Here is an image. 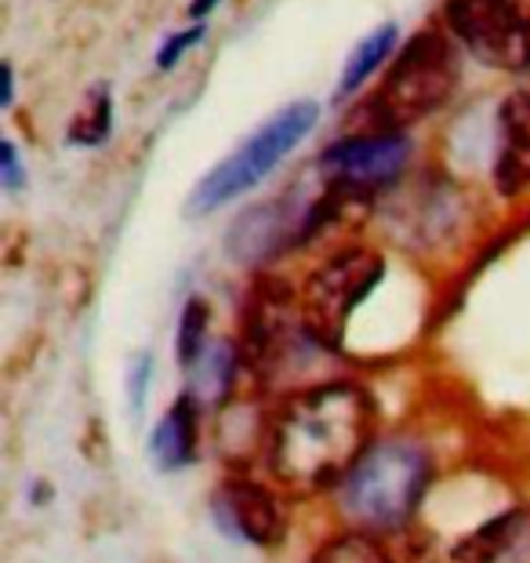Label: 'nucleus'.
<instances>
[{
  "label": "nucleus",
  "mask_w": 530,
  "mask_h": 563,
  "mask_svg": "<svg viewBox=\"0 0 530 563\" xmlns=\"http://www.w3.org/2000/svg\"><path fill=\"white\" fill-rule=\"evenodd\" d=\"M375 407L353 382H320L280 407L265 433L269 473L295 495L342 484L371 448Z\"/></svg>",
  "instance_id": "obj_1"
},
{
  "label": "nucleus",
  "mask_w": 530,
  "mask_h": 563,
  "mask_svg": "<svg viewBox=\"0 0 530 563\" xmlns=\"http://www.w3.org/2000/svg\"><path fill=\"white\" fill-rule=\"evenodd\" d=\"M429 481L432 459L418 440H375L339 484V501L364 531H400L426 498Z\"/></svg>",
  "instance_id": "obj_2"
},
{
  "label": "nucleus",
  "mask_w": 530,
  "mask_h": 563,
  "mask_svg": "<svg viewBox=\"0 0 530 563\" xmlns=\"http://www.w3.org/2000/svg\"><path fill=\"white\" fill-rule=\"evenodd\" d=\"M457 52L454 41L437 26H426L407 37L385 69L378 91L364 102L371 131H407L440 106L457 88Z\"/></svg>",
  "instance_id": "obj_3"
},
{
  "label": "nucleus",
  "mask_w": 530,
  "mask_h": 563,
  "mask_svg": "<svg viewBox=\"0 0 530 563\" xmlns=\"http://www.w3.org/2000/svg\"><path fill=\"white\" fill-rule=\"evenodd\" d=\"M317 121H320V102H312V99H295L280 106V110L273 117H265L225 161L214 164L211 172L192 186L186 211L211 214L225 208L229 200L251 194V189L262 186L265 178L280 167L287 153H295L302 146L312 135V128H317Z\"/></svg>",
  "instance_id": "obj_4"
},
{
  "label": "nucleus",
  "mask_w": 530,
  "mask_h": 563,
  "mask_svg": "<svg viewBox=\"0 0 530 563\" xmlns=\"http://www.w3.org/2000/svg\"><path fill=\"white\" fill-rule=\"evenodd\" d=\"M385 277V262L364 247H349L331 262H323L317 277L309 280L302 320L309 334L328 350H339L345 323L356 313V306L375 291Z\"/></svg>",
  "instance_id": "obj_5"
},
{
  "label": "nucleus",
  "mask_w": 530,
  "mask_h": 563,
  "mask_svg": "<svg viewBox=\"0 0 530 563\" xmlns=\"http://www.w3.org/2000/svg\"><path fill=\"white\" fill-rule=\"evenodd\" d=\"M443 22L476 63L505 74L530 69V22L505 0H443Z\"/></svg>",
  "instance_id": "obj_6"
},
{
  "label": "nucleus",
  "mask_w": 530,
  "mask_h": 563,
  "mask_svg": "<svg viewBox=\"0 0 530 563\" xmlns=\"http://www.w3.org/2000/svg\"><path fill=\"white\" fill-rule=\"evenodd\" d=\"M415 153V139L407 131H353V135L334 139L320 153L323 183L345 194L367 197L375 189L393 186L407 172Z\"/></svg>",
  "instance_id": "obj_7"
},
{
  "label": "nucleus",
  "mask_w": 530,
  "mask_h": 563,
  "mask_svg": "<svg viewBox=\"0 0 530 563\" xmlns=\"http://www.w3.org/2000/svg\"><path fill=\"white\" fill-rule=\"evenodd\" d=\"M309 214L312 200H302L298 194L255 203V208L240 211L236 222L225 230V255L240 266H262V262L284 255L287 247L309 241Z\"/></svg>",
  "instance_id": "obj_8"
},
{
  "label": "nucleus",
  "mask_w": 530,
  "mask_h": 563,
  "mask_svg": "<svg viewBox=\"0 0 530 563\" xmlns=\"http://www.w3.org/2000/svg\"><path fill=\"white\" fill-rule=\"evenodd\" d=\"M490 183L505 200L530 189V91H509L498 102Z\"/></svg>",
  "instance_id": "obj_9"
},
{
  "label": "nucleus",
  "mask_w": 530,
  "mask_h": 563,
  "mask_svg": "<svg viewBox=\"0 0 530 563\" xmlns=\"http://www.w3.org/2000/svg\"><path fill=\"white\" fill-rule=\"evenodd\" d=\"M219 517L233 534L251 545H280L287 534V517L269 490L255 481H229L219 490Z\"/></svg>",
  "instance_id": "obj_10"
},
{
  "label": "nucleus",
  "mask_w": 530,
  "mask_h": 563,
  "mask_svg": "<svg viewBox=\"0 0 530 563\" xmlns=\"http://www.w3.org/2000/svg\"><path fill=\"white\" fill-rule=\"evenodd\" d=\"M197 422H200V404L189 393H183L172 411L156 422L150 437V454L161 470H183V465L197 459V433H200Z\"/></svg>",
  "instance_id": "obj_11"
},
{
  "label": "nucleus",
  "mask_w": 530,
  "mask_h": 563,
  "mask_svg": "<svg viewBox=\"0 0 530 563\" xmlns=\"http://www.w3.org/2000/svg\"><path fill=\"white\" fill-rule=\"evenodd\" d=\"M396 47H400V26H396V22H382V26L371 30L367 37H360L345 58L339 84H334V102L353 99V95L396 55Z\"/></svg>",
  "instance_id": "obj_12"
},
{
  "label": "nucleus",
  "mask_w": 530,
  "mask_h": 563,
  "mask_svg": "<svg viewBox=\"0 0 530 563\" xmlns=\"http://www.w3.org/2000/svg\"><path fill=\"white\" fill-rule=\"evenodd\" d=\"M189 375H192V386H189L192 400L200 407H222L236 382V345H229V342L208 345V350L197 356V364L189 367Z\"/></svg>",
  "instance_id": "obj_13"
},
{
  "label": "nucleus",
  "mask_w": 530,
  "mask_h": 563,
  "mask_svg": "<svg viewBox=\"0 0 530 563\" xmlns=\"http://www.w3.org/2000/svg\"><path fill=\"white\" fill-rule=\"evenodd\" d=\"M113 135V88L110 80H99L95 88L84 95L80 113L69 121L66 142L77 150H99Z\"/></svg>",
  "instance_id": "obj_14"
},
{
  "label": "nucleus",
  "mask_w": 530,
  "mask_h": 563,
  "mask_svg": "<svg viewBox=\"0 0 530 563\" xmlns=\"http://www.w3.org/2000/svg\"><path fill=\"white\" fill-rule=\"evenodd\" d=\"M309 563H393L389 549L378 542L375 531H364V527H353V531H342L328 538Z\"/></svg>",
  "instance_id": "obj_15"
},
{
  "label": "nucleus",
  "mask_w": 530,
  "mask_h": 563,
  "mask_svg": "<svg viewBox=\"0 0 530 563\" xmlns=\"http://www.w3.org/2000/svg\"><path fill=\"white\" fill-rule=\"evenodd\" d=\"M208 320L211 309L203 298H189L183 306V317H178V331H175V350H178V364L186 371L197 364V356L208 350Z\"/></svg>",
  "instance_id": "obj_16"
},
{
  "label": "nucleus",
  "mask_w": 530,
  "mask_h": 563,
  "mask_svg": "<svg viewBox=\"0 0 530 563\" xmlns=\"http://www.w3.org/2000/svg\"><path fill=\"white\" fill-rule=\"evenodd\" d=\"M203 37H208V22H192L189 30L172 33V37L161 44V52H156V69H161V74H172V69L183 63V55L189 47H197Z\"/></svg>",
  "instance_id": "obj_17"
},
{
  "label": "nucleus",
  "mask_w": 530,
  "mask_h": 563,
  "mask_svg": "<svg viewBox=\"0 0 530 563\" xmlns=\"http://www.w3.org/2000/svg\"><path fill=\"white\" fill-rule=\"evenodd\" d=\"M150 375H153V356L139 353L135 361H131V371H128V397H131V411H135V415L142 411V404H146Z\"/></svg>",
  "instance_id": "obj_18"
},
{
  "label": "nucleus",
  "mask_w": 530,
  "mask_h": 563,
  "mask_svg": "<svg viewBox=\"0 0 530 563\" xmlns=\"http://www.w3.org/2000/svg\"><path fill=\"white\" fill-rule=\"evenodd\" d=\"M0 183H4L8 194H19V189L26 186V172H22L19 150H15V142H11V139L0 142Z\"/></svg>",
  "instance_id": "obj_19"
},
{
  "label": "nucleus",
  "mask_w": 530,
  "mask_h": 563,
  "mask_svg": "<svg viewBox=\"0 0 530 563\" xmlns=\"http://www.w3.org/2000/svg\"><path fill=\"white\" fill-rule=\"evenodd\" d=\"M0 80H4V99H0V106L11 110L15 106V69H11V63L0 66Z\"/></svg>",
  "instance_id": "obj_20"
},
{
  "label": "nucleus",
  "mask_w": 530,
  "mask_h": 563,
  "mask_svg": "<svg viewBox=\"0 0 530 563\" xmlns=\"http://www.w3.org/2000/svg\"><path fill=\"white\" fill-rule=\"evenodd\" d=\"M219 4H222V0H189V11H186V15H189L192 22H203Z\"/></svg>",
  "instance_id": "obj_21"
},
{
  "label": "nucleus",
  "mask_w": 530,
  "mask_h": 563,
  "mask_svg": "<svg viewBox=\"0 0 530 563\" xmlns=\"http://www.w3.org/2000/svg\"><path fill=\"white\" fill-rule=\"evenodd\" d=\"M505 4H509L512 11H520V15L530 22V0H505Z\"/></svg>",
  "instance_id": "obj_22"
}]
</instances>
